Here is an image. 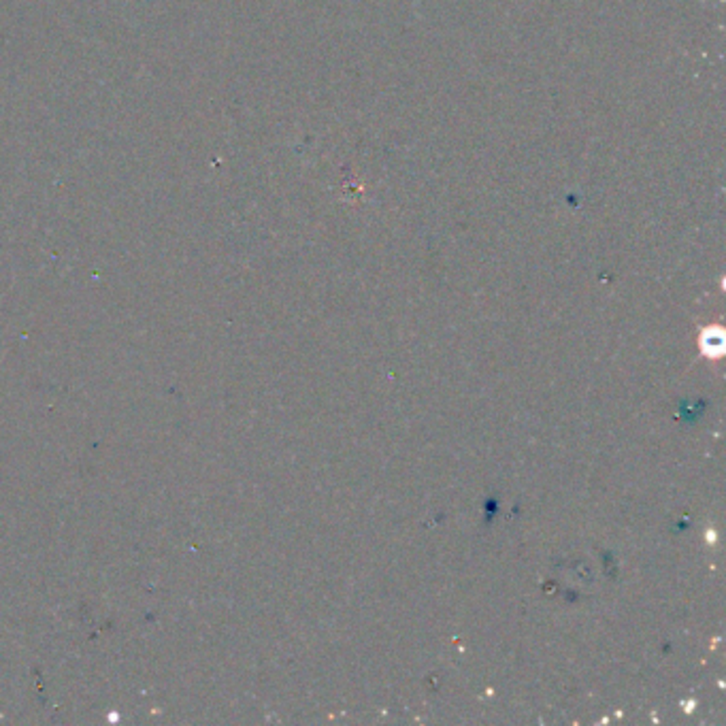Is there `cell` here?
Instances as JSON below:
<instances>
[{
  "instance_id": "1",
  "label": "cell",
  "mask_w": 726,
  "mask_h": 726,
  "mask_svg": "<svg viewBox=\"0 0 726 726\" xmlns=\"http://www.w3.org/2000/svg\"><path fill=\"white\" fill-rule=\"evenodd\" d=\"M722 347H724V339H722L720 332H718V335L705 332V337H703V349H705V354L718 356V354H722Z\"/></svg>"
}]
</instances>
